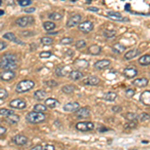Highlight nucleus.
Returning <instances> with one entry per match:
<instances>
[{
  "label": "nucleus",
  "instance_id": "nucleus-56",
  "mask_svg": "<svg viewBox=\"0 0 150 150\" xmlns=\"http://www.w3.org/2000/svg\"><path fill=\"white\" fill-rule=\"evenodd\" d=\"M88 10H89V11H94V12H98V11H99V9L97 8V7H89V8H88Z\"/></svg>",
  "mask_w": 150,
  "mask_h": 150
},
{
  "label": "nucleus",
  "instance_id": "nucleus-55",
  "mask_svg": "<svg viewBox=\"0 0 150 150\" xmlns=\"http://www.w3.org/2000/svg\"><path fill=\"white\" fill-rule=\"evenodd\" d=\"M30 150H42V145H36V146H34Z\"/></svg>",
  "mask_w": 150,
  "mask_h": 150
},
{
  "label": "nucleus",
  "instance_id": "nucleus-35",
  "mask_svg": "<svg viewBox=\"0 0 150 150\" xmlns=\"http://www.w3.org/2000/svg\"><path fill=\"white\" fill-rule=\"evenodd\" d=\"M75 64H76L78 67H80V68H86V67L89 65V62L86 61V60L80 59V60H76V61H75Z\"/></svg>",
  "mask_w": 150,
  "mask_h": 150
},
{
  "label": "nucleus",
  "instance_id": "nucleus-39",
  "mask_svg": "<svg viewBox=\"0 0 150 150\" xmlns=\"http://www.w3.org/2000/svg\"><path fill=\"white\" fill-rule=\"evenodd\" d=\"M137 127V122L136 121H128V123L124 125L125 129H134Z\"/></svg>",
  "mask_w": 150,
  "mask_h": 150
},
{
  "label": "nucleus",
  "instance_id": "nucleus-10",
  "mask_svg": "<svg viewBox=\"0 0 150 150\" xmlns=\"http://www.w3.org/2000/svg\"><path fill=\"white\" fill-rule=\"evenodd\" d=\"M81 20H82V16L80 14H75V15L71 16L68 21H67V26L68 27H74L76 25H79L81 23Z\"/></svg>",
  "mask_w": 150,
  "mask_h": 150
},
{
  "label": "nucleus",
  "instance_id": "nucleus-9",
  "mask_svg": "<svg viewBox=\"0 0 150 150\" xmlns=\"http://www.w3.org/2000/svg\"><path fill=\"white\" fill-rule=\"evenodd\" d=\"M106 16L108 18L112 19V20H115V21H128V19L126 17H123L121 15V13L119 12H116V11H108L106 13Z\"/></svg>",
  "mask_w": 150,
  "mask_h": 150
},
{
  "label": "nucleus",
  "instance_id": "nucleus-44",
  "mask_svg": "<svg viewBox=\"0 0 150 150\" xmlns=\"http://www.w3.org/2000/svg\"><path fill=\"white\" fill-rule=\"evenodd\" d=\"M8 97V92L3 88H0V100H3Z\"/></svg>",
  "mask_w": 150,
  "mask_h": 150
},
{
  "label": "nucleus",
  "instance_id": "nucleus-37",
  "mask_svg": "<svg viewBox=\"0 0 150 150\" xmlns=\"http://www.w3.org/2000/svg\"><path fill=\"white\" fill-rule=\"evenodd\" d=\"M41 43H42L43 45H51L53 43V39L51 37H49V36H45V37H42L40 39Z\"/></svg>",
  "mask_w": 150,
  "mask_h": 150
},
{
  "label": "nucleus",
  "instance_id": "nucleus-54",
  "mask_svg": "<svg viewBox=\"0 0 150 150\" xmlns=\"http://www.w3.org/2000/svg\"><path fill=\"white\" fill-rule=\"evenodd\" d=\"M36 8L35 7H31V8H27V9H24V11L26 12V13H33V12H35Z\"/></svg>",
  "mask_w": 150,
  "mask_h": 150
},
{
  "label": "nucleus",
  "instance_id": "nucleus-43",
  "mask_svg": "<svg viewBox=\"0 0 150 150\" xmlns=\"http://www.w3.org/2000/svg\"><path fill=\"white\" fill-rule=\"evenodd\" d=\"M31 3H32L31 0H19L18 1V4L22 7H26V6L31 5Z\"/></svg>",
  "mask_w": 150,
  "mask_h": 150
},
{
  "label": "nucleus",
  "instance_id": "nucleus-36",
  "mask_svg": "<svg viewBox=\"0 0 150 150\" xmlns=\"http://www.w3.org/2000/svg\"><path fill=\"white\" fill-rule=\"evenodd\" d=\"M12 114H14V111L11 109H6V108H1L0 109V115L4 116V117H7V116Z\"/></svg>",
  "mask_w": 150,
  "mask_h": 150
},
{
  "label": "nucleus",
  "instance_id": "nucleus-40",
  "mask_svg": "<svg viewBox=\"0 0 150 150\" xmlns=\"http://www.w3.org/2000/svg\"><path fill=\"white\" fill-rule=\"evenodd\" d=\"M138 118H139L140 121H148V120L150 119V115L148 114V113L143 112L142 114H140L138 116Z\"/></svg>",
  "mask_w": 150,
  "mask_h": 150
},
{
  "label": "nucleus",
  "instance_id": "nucleus-29",
  "mask_svg": "<svg viewBox=\"0 0 150 150\" xmlns=\"http://www.w3.org/2000/svg\"><path fill=\"white\" fill-rule=\"evenodd\" d=\"M55 27H56V25H55V23L52 22V21H46V22L43 23V28L46 31H48V32H51Z\"/></svg>",
  "mask_w": 150,
  "mask_h": 150
},
{
  "label": "nucleus",
  "instance_id": "nucleus-15",
  "mask_svg": "<svg viewBox=\"0 0 150 150\" xmlns=\"http://www.w3.org/2000/svg\"><path fill=\"white\" fill-rule=\"evenodd\" d=\"M75 115H76L77 118H80V119H82V118H87L90 116V110L87 107L79 108V109L75 112Z\"/></svg>",
  "mask_w": 150,
  "mask_h": 150
},
{
  "label": "nucleus",
  "instance_id": "nucleus-22",
  "mask_svg": "<svg viewBox=\"0 0 150 150\" xmlns=\"http://www.w3.org/2000/svg\"><path fill=\"white\" fill-rule=\"evenodd\" d=\"M7 123H9V124H17V123L20 121V117H19L18 115L16 114H12V115H9L5 117Z\"/></svg>",
  "mask_w": 150,
  "mask_h": 150
},
{
  "label": "nucleus",
  "instance_id": "nucleus-23",
  "mask_svg": "<svg viewBox=\"0 0 150 150\" xmlns=\"http://www.w3.org/2000/svg\"><path fill=\"white\" fill-rule=\"evenodd\" d=\"M69 77L72 80H79V79H81L83 77V73H81L78 70H72L69 73Z\"/></svg>",
  "mask_w": 150,
  "mask_h": 150
},
{
  "label": "nucleus",
  "instance_id": "nucleus-46",
  "mask_svg": "<svg viewBox=\"0 0 150 150\" xmlns=\"http://www.w3.org/2000/svg\"><path fill=\"white\" fill-rule=\"evenodd\" d=\"M125 94H126L127 97H132L135 94V89H131V88H127L126 91H125Z\"/></svg>",
  "mask_w": 150,
  "mask_h": 150
},
{
  "label": "nucleus",
  "instance_id": "nucleus-51",
  "mask_svg": "<svg viewBox=\"0 0 150 150\" xmlns=\"http://www.w3.org/2000/svg\"><path fill=\"white\" fill-rule=\"evenodd\" d=\"M109 128L108 127H105V126H100L98 128V131L99 132H107V131H109Z\"/></svg>",
  "mask_w": 150,
  "mask_h": 150
},
{
  "label": "nucleus",
  "instance_id": "nucleus-12",
  "mask_svg": "<svg viewBox=\"0 0 150 150\" xmlns=\"http://www.w3.org/2000/svg\"><path fill=\"white\" fill-rule=\"evenodd\" d=\"M72 70L70 69L69 66H66V65H60V66L56 67V69H55V74L57 75V76H65V75H67V73H70Z\"/></svg>",
  "mask_w": 150,
  "mask_h": 150
},
{
  "label": "nucleus",
  "instance_id": "nucleus-48",
  "mask_svg": "<svg viewBox=\"0 0 150 150\" xmlns=\"http://www.w3.org/2000/svg\"><path fill=\"white\" fill-rule=\"evenodd\" d=\"M44 84H46V85L50 86V87H54V86H57L58 83L55 80H48V81H45Z\"/></svg>",
  "mask_w": 150,
  "mask_h": 150
},
{
  "label": "nucleus",
  "instance_id": "nucleus-32",
  "mask_svg": "<svg viewBox=\"0 0 150 150\" xmlns=\"http://www.w3.org/2000/svg\"><path fill=\"white\" fill-rule=\"evenodd\" d=\"M74 91H75L74 85H70V84H68V85H64L62 87V92H64L66 94H71V93H73Z\"/></svg>",
  "mask_w": 150,
  "mask_h": 150
},
{
  "label": "nucleus",
  "instance_id": "nucleus-21",
  "mask_svg": "<svg viewBox=\"0 0 150 150\" xmlns=\"http://www.w3.org/2000/svg\"><path fill=\"white\" fill-rule=\"evenodd\" d=\"M45 105H46V107L49 108H55L59 105V101L55 98H47L45 100Z\"/></svg>",
  "mask_w": 150,
  "mask_h": 150
},
{
  "label": "nucleus",
  "instance_id": "nucleus-52",
  "mask_svg": "<svg viewBox=\"0 0 150 150\" xmlns=\"http://www.w3.org/2000/svg\"><path fill=\"white\" fill-rule=\"evenodd\" d=\"M7 47V43L4 42V41H0V51L1 50H4Z\"/></svg>",
  "mask_w": 150,
  "mask_h": 150
},
{
  "label": "nucleus",
  "instance_id": "nucleus-28",
  "mask_svg": "<svg viewBox=\"0 0 150 150\" xmlns=\"http://www.w3.org/2000/svg\"><path fill=\"white\" fill-rule=\"evenodd\" d=\"M138 62L142 66H148L150 64V55H143L138 59Z\"/></svg>",
  "mask_w": 150,
  "mask_h": 150
},
{
  "label": "nucleus",
  "instance_id": "nucleus-26",
  "mask_svg": "<svg viewBox=\"0 0 150 150\" xmlns=\"http://www.w3.org/2000/svg\"><path fill=\"white\" fill-rule=\"evenodd\" d=\"M47 93L45 90H42V89H40V90H37L34 92V98L37 99V100H43L45 97H46Z\"/></svg>",
  "mask_w": 150,
  "mask_h": 150
},
{
  "label": "nucleus",
  "instance_id": "nucleus-19",
  "mask_svg": "<svg viewBox=\"0 0 150 150\" xmlns=\"http://www.w3.org/2000/svg\"><path fill=\"white\" fill-rule=\"evenodd\" d=\"M132 83H133V85L142 88V87H145V86L148 85V79L145 78V77H140V78H136V79H135V80L133 81Z\"/></svg>",
  "mask_w": 150,
  "mask_h": 150
},
{
  "label": "nucleus",
  "instance_id": "nucleus-34",
  "mask_svg": "<svg viewBox=\"0 0 150 150\" xmlns=\"http://www.w3.org/2000/svg\"><path fill=\"white\" fill-rule=\"evenodd\" d=\"M125 118H126L128 121H135V119L138 118V115L135 112H128L126 113V115H125Z\"/></svg>",
  "mask_w": 150,
  "mask_h": 150
},
{
  "label": "nucleus",
  "instance_id": "nucleus-6",
  "mask_svg": "<svg viewBox=\"0 0 150 150\" xmlns=\"http://www.w3.org/2000/svg\"><path fill=\"white\" fill-rule=\"evenodd\" d=\"M9 105H10V107L14 108V109H24V108H26V106H27V104H26L25 100H23V99H13V100L10 101V103H9Z\"/></svg>",
  "mask_w": 150,
  "mask_h": 150
},
{
  "label": "nucleus",
  "instance_id": "nucleus-53",
  "mask_svg": "<svg viewBox=\"0 0 150 150\" xmlns=\"http://www.w3.org/2000/svg\"><path fill=\"white\" fill-rule=\"evenodd\" d=\"M7 131V129L4 126H2V125H0V136L1 135H3V134H5Z\"/></svg>",
  "mask_w": 150,
  "mask_h": 150
},
{
  "label": "nucleus",
  "instance_id": "nucleus-38",
  "mask_svg": "<svg viewBox=\"0 0 150 150\" xmlns=\"http://www.w3.org/2000/svg\"><path fill=\"white\" fill-rule=\"evenodd\" d=\"M116 35V32L114 30H105L103 32V36L106 38H112Z\"/></svg>",
  "mask_w": 150,
  "mask_h": 150
},
{
  "label": "nucleus",
  "instance_id": "nucleus-31",
  "mask_svg": "<svg viewBox=\"0 0 150 150\" xmlns=\"http://www.w3.org/2000/svg\"><path fill=\"white\" fill-rule=\"evenodd\" d=\"M48 18H49L50 20L57 21L62 18V14L59 13V12H51V13L48 14Z\"/></svg>",
  "mask_w": 150,
  "mask_h": 150
},
{
  "label": "nucleus",
  "instance_id": "nucleus-50",
  "mask_svg": "<svg viewBox=\"0 0 150 150\" xmlns=\"http://www.w3.org/2000/svg\"><path fill=\"white\" fill-rule=\"evenodd\" d=\"M121 110H122V107H121V106L115 105V106H113V107H112V111H113V112L118 113V112H120Z\"/></svg>",
  "mask_w": 150,
  "mask_h": 150
},
{
  "label": "nucleus",
  "instance_id": "nucleus-11",
  "mask_svg": "<svg viewBox=\"0 0 150 150\" xmlns=\"http://www.w3.org/2000/svg\"><path fill=\"white\" fill-rule=\"evenodd\" d=\"M123 74H124V76L127 77V78H134V77L138 74V70H137V68L135 66H128L124 69Z\"/></svg>",
  "mask_w": 150,
  "mask_h": 150
},
{
  "label": "nucleus",
  "instance_id": "nucleus-13",
  "mask_svg": "<svg viewBox=\"0 0 150 150\" xmlns=\"http://www.w3.org/2000/svg\"><path fill=\"white\" fill-rule=\"evenodd\" d=\"M12 141L14 142V144L18 145V146H23L28 142V138L24 135L21 134H17L12 138Z\"/></svg>",
  "mask_w": 150,
  "mask_h": 150
},
{
  "label": "nucleus",
  "instance_id": "nucleus-33",
  "mask_svg": "<svg viewBox=\"0 0 150 150\" xmlns=\"http://www.w3.org/2000/svg\"><path fill=\"white\" fill-rule=\"evenodd\" d=\"M3 38H5V39L9 40V41H12V42H16V40H17L15 34L12 32H7L5 34H3Z\"/></svg>",
  "mask_w": 150,
  "mask_h": 150
},
{
  "label": "nucleus",
  "instance_id": "nucleus-60",
  "mask_svg": "<svg viewBox=\"0 0 150 150\" xmlns=\"http://www.w3.org/2000/svg\"><path fill=\"white\" fill-rule=\"evenodd\" d=\"M67 54H68V55H70V54H73V52H72V51H68V52H67Z\"/></svg>",
  "mask_w": 150,
  "mask_h": 150
},
{
  "label": "nucleus",
  "instance_id": "nucleus-20",
  "mask_svg": "<svg viewBox=\"0 0 150 150\" xmlns=\"http://www.w3.org/2000/svg\"><path fill=\"white\" fill-rule=\"evenodd\" d=\"M140 54V51L138 49H130L125 53L124 55V59L125 60H130V59H133L134 57H136L137 55Z\"/></svg>",
  "mask_w": 150,
  "mask_h": 150
},
{
  "label": "nucleus",
  "instance_id": "nucleus-16",
  "mask_svg": "<svg viewBox=\"0 0 150 150\" xmlns=\"http://www.w3.org/2000/svg\"><path fill=\"white\" fill-rule=\"evenodd\" d=\"M79 103L78 102H69L66 103L63 106V110L66 111V112H76L77 110L79 109Z\"/></svg>",
  "mask_w": 150,
  "mask_h": 150
},
{
  "label": "nucleus",
  "instance_id": "nucleus-45",
  "mask_svg": "<svg viewBox=\"0 0 150 150\" xmlns=\"http://www.w3.org/2000/svg\"><path fill=\"white\" fill-rule=\"evenodd\" d=\"M51 56H52V53L50 51H42V52H40V54H39L40 58H49Z\"/></svg>",
  "mask_w": 150,
  "mask_h": 150
},
{
  "label": "nucleus",
  "instance_id": "nucleus-1",
  "mask_svg": "<svg viewBox=\"0 0 150 150\" xmlns=\"http://www.w3.org/2000/svg\"><path fill=\"white\" fill-rule=\"evenodd\" d=\"M18 65L16 55L12 54V53H6L0 58V68L1 69L14 71V69H16Z\"/></svg>",
  "mask_w": 150,
  "mask_h": 150
},
{
  "label": "nucleus",
  "instance_id": "nucleus-3",
  "mask_svg": "<svg viewBox=\"0 0 150 150\" xmlns=\"http://www.w3.org/2000/svg\"><path fill=\"white\" fill-rule=\"evenodd\" d=\"M34 85H35L34 81L25 79V80L18 82V84L16 85L15 90L17 93H24V92H27L30 89H32L33 87H34Z\"/></svg>",
  "mask_w": 150,
  "mask_h": 150
},
{
  "label": "nucleus",
  "instance_id": "nucleus-8",
  "mask_svg": "<svg viewBox=\"0 0 150 150\" xmlns=\"http://www.w3.org/2000/svg\"><path fill=\"white\" fill-rule=\"evenodd\" d=\"M93 28H94L93 23L91 22V21H89V20L83 21V22H81L78 25V29L80 31H82V32H84V33H89L90 31L93 30Z\"/></svg>",
  "mask_w": 150,
  "mask_h": 150
},
{
  "label": "nucleus",
  "instance_id": "nucleus-61",
  "mask_svg": "<svg viewBox=\"0 0 150 150\" xmlns=\"http://www.w3.org/2000/svg\"><path fill=\"white\" fill-rule=\"evenodd\" d=\"M0 5H1V1H0Z\"/></svg>",
  "mask_w": 150,
  "mask_h": 150
},
{
  "label": "nucleus",
  "instance_id": "nucleus-41",
  "mask_svg": "<svg viewBox=\"0 0 150 150\" xmlns=\"http://www.w3.org/2000/svg\"><path fill=\"white\" fill-rule=\"evenodd\" d=\"M72 41H73L72 38L64 37V38H62V39L60 40V43H61V44H63V45H69V44H71V43H72Z\"/></svg>",
  "mask_w": 150,
  "mask_h": 150
},
{
  "label": "nucleus",
  "instance_id": "nucleus-25",
  "mask_svg": "<svg viewBox=\"0 0 150 150\" xmlns=\"http://www.w3.org/2000/svg\"><path fill=\"white\" fill-rule=\"evenodd\" d=\"M117 98V94L115 92H107L103 95V99L106 101H109V102H112V101L116 100Z\"/></svg>",
  "mask_w": 150,
  "mask_h": 150
},
{
  "label": "nucleus",
  "instance_id": "nucleus-14",
  "mask_svg": "<svg viewBox=\"0 0 150 150\" xmlns=\"http://www.w3.org/2000/svg\"><path fill=\"white\" fill-rule=\"evenodd\" d=\"M111 62L110 60H107V59H102V60H98L94 63V67L98 70H102V69H105V68H108L110 66Z\"/></svg>",
  "mask_w": 150,
  "mask_h": 150
},
{
  "label": "nucleus",
  "instance_id": "nucleus-30",
  "mask_svg": "<svg viewBox=\"0 0 150 150\" xmlns=\"http://www.w3.org/2000/svg\"><path fill=\"white\" fill-rule=\"evenodd\" d=\"M33 110L35 112H39V113H44L47 111V107L46 105H43V104H36L33 107Z\"/></svg>",
  "mask_w": 150,
  "mask_h": 150
},
{
  "label": "nucleus",
  "instance_id": "nucleus-4",
  "mask_svg": "<svg viewBox=\"0 0 150 150\" xmlns=\"http://www.w3.org/2000/svg\"><path fill=\"white\" fill-rule=\"evenodd\" d=\"M32 23H34V18L32 16H22L17 18L15 21V24L19 27H26Z\"/></svg>",
  "mask_w": 150,
  "mask_h": 150
},
{
  "label": "nucleus",
  "instance_id": "nucleus-17",
  "mask_svg": "<svg viewBox=\"0 0 150 150\" xmlns=\"http://www.w3.org/2000/svg\"><path fill=\"white\" fill-rule=\"evenodd\" d=\"M83 83L86 84V85H91V86L98 85V84L100 83V78L97 76H89L84 79Z\"/></svg>",
  "mask_w": 150,
  "mask_h": 150
},
{
  "label": "nucleus",
  "instance_id": "nucleus-42",
  "mask_svg": "<svg viewBox=\"0 0 150 150\" xmlns=\"http://www.w3.org/2000/svg\"><path fill=\"white\" fill-rule=\"evenodd\" d=\"M75 46H76V48H78V49H81V48H83V47L86 46V41L83 40V39L78 40L76 42V44H75Z\"/></svg>",
  "mask_w": 150,
  "mask_h": 150
},
{
  "label": "nucleus",
  "instance_id": "nucleus-59",
  "mask_svg": "<svg viewBox=\"0 0 150 150\" xmlns=\"http://www.w3.org/2000/svg\"><path fill=\"white\" fill-rule=\"evenodd\" d=\"M3 14H4V11L3 10H0V16L3 15Z\"/></svg>",
  "mask_w": 150,
  "mask_h": 150
},
{
  "label": "nucleus",
  "instance_id": "nucleus-58",
  "mask_svg": "<svg viewBox=\"0 0 150 150\" xmlns=\"http://www.w3.org/2000/svg\"><path fill=\"white\" fill-rule=\"evenodd\" d=\"M91 2H92V0H86L85 3L86 4H91Z\"/></svg>",
  "mask_w": 150,
  "mask_h": 150
},
{
  "label": "nucleus",
  "instance_id": "nucleus-49",
  "mask_svg": "<svg viewBox=\"0 0 150 150\" xmlns=\"http://www.w3.org/2000/svg\"><path fill=\"white\" fill-rule=\"evenodd\" d=\"M42 150H55V147L52 144H46L42 146Z\"/></svg>",
  "mask_w": 150,
  "mask_h": 150
},
{
  "label": "nucleus",
  "instance_id": "nucleus-5",
  "mask_svg": "<svg viewBox=\"0 0 150 150\" xmlns=\"http://www.w3.org/2000/svg\"><path fill=\"white\" fill-rule=\"evenodd\" d=\"M94 127H95V125L91 121H82V122H78L76 124V129L82 132L91 131V130L94 129Z\"/></svg>",
  "mask_w": 150,
  "mask_h": 150
},
{
  "label": "nucleus",
  "instance_id": "nucleus-2",
  "mask_svg": "<svg viewBox=\"0 0 150 150\" xmlns=\"http://www.w3.org/2000/svg\"><path fill=\"white\" fill-rule=\"evenodd\" d=\"M46 118L44 113H39L35 112V111H31L26 114V120L29 123H32V124H37V123L43 122Z\"/></svg>",
  "mask_w": 150,
  "mask_h": 150
},
{
  "label": "nucleus",
  "instance_id": "nucleus-57",
  "mask_svg": "<svg viewBox=\"0 0 150 150\" xmlns=\"http://www.w3.org/2000/svg\"><path fill=\"white\" fill-rule=\"evenodd\" d=\"M58 33H59L58 31H54V32H52V31H51V32H49L48 34H49V35H56V34H58Z\"/></svg>",
  "mask_w": 150,
  "mask_h": 150
},
{
  "label": "nucleus",
  "instance_id": "nucleus-7",
  "mask_svg": "<svg viewBox=\"0 0 150 150\" xmlns=\"http://www.w3.org/2000/svg\"><path fill=\"white\" fill-rule=\"evenodd\" d=\"M15 71H12V70H4L0 73V79L6 82H10L15 78Z\"/></svg>",
  "mask_w": 150,
  "mask_h": 150
},
{
  "label": "nucleus",
  "instance_id": "nucleus-18",
  "mask_svg": "<svg viewBox=\"0 0 150 150\" xmlns=\"http://www.w3.org/2000/svg\"><path fill=\"white\" fill-rule=\"evenodd\" d=\"M140 101L146 106H150V90H146L140 95Z\"/></svg>",
  "mask_w": 150,
  "mask_h": 150
},
{
  "label": "nucleus",
  "instance_id": "nucleus-47",
  "mask_svg": "<svg viewBox=\"0 0 150 150\" xmlns=\"http://www.w3.org/2000/svg\"><path fill=\"white\" fill-rule=\"evenodd\" d=\"M33 35H35V33L32 32V31H22L21 32V36H23V37H29V36Z\"/></svg>",
  "mask_w": 150,
  "mask_h": 150
},
{
  "label": "nucleus",
  "instance_id": "nucleus-24",
  "mask_svg": "<svg viewBox=\"0 0 150 150\" xmlns=\"http://www.w3.org/2000/svg\"><path fill=\"white\" fill-rule=\"evenodd\" d=\"M88 52L90 53L91 55H98L101 53V47L99 46V45H91V46L88 48Z\"/></svg>",
  "mask_w": 150,
  "mask_h": 150
},
{
  "label": "nucleus",
  "instance_id": "nucleus-27",
  "mask_svg": "<svg viewBox=\"0 0 150 150\" xmlns=\"http://www.w3.org/2000/svg\"><path fill=\"white\" fill-rule=\"evenodd\" d=\"M125 49H126V47H125L123 44H121V43H115V44L112 46V50H113L114 52L118 53V54L122 53Z\"/></svg>",
  "mask_w": 150,
  "mask_h": 150
}]
</instances>
